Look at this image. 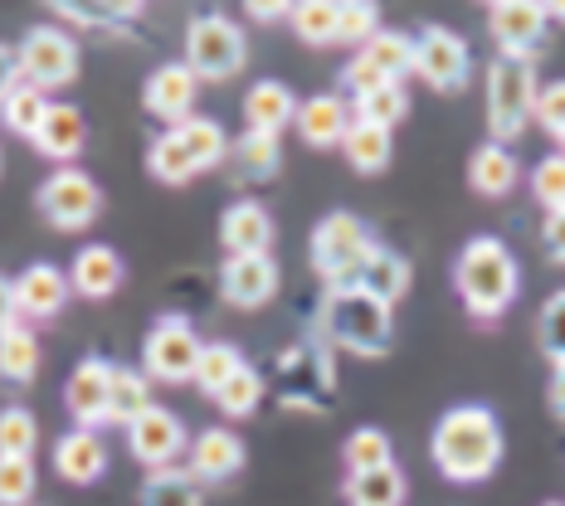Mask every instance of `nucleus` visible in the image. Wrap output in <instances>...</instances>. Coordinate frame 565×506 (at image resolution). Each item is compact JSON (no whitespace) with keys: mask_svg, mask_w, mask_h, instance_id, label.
Masks as SVG:
<instances>
[{"mask_svg":"<svg viewBox=\"0 0 565 506\" xmlns=\"http://www.w3.org/2000/svg\"><path fill=\"white\" fill-rule=\"evenodd\" d=\"M34 209H40V219L54 234H84L103 215V185L84 166H58L40 181Z\"/></svg>","mask_w":565,"mask_h":506,"instance_id":"nucleus-8","label":"nucleus"},{"mask_svg":"<svg viewBox=\"0 0 565 506\" xmlns=\"http://www.w3.org/2000/svg\"><path fill=\"white\" fill-rule=\"evenodd\" d=\"M415 74L434 93H463L473 78V50L449 25H419L415 30Z\"/></svg>","mask_w":565,"mask_h":506,"instance_id":"nucleus-12","label":"nucleus"},{"mask_svg":"<svg viewBox=\"0 0 565 506\" xmlns=\"http://www.w3.org/2000/svg\"><path fill=\"white\" fill-rule=\"evenodd\" d=\"M546 30H551V20L536 0H498V6L488 10V34L502 50L498 58H522V64H532Z\"/></svg>","mask_w":565,"mask_h":506,"instance_id":"nucleus-14","label":"nucleus"},{"mask_svg":"<svg viewBox=\"0 0 565 506\" xmlns=\"http://www.w3.org/2000/svg\"><path fill=\"white\" fill-rule=\"evenodd\" d=\"M0 166H6V161H0Z\"/></svg>","mask_w":565,"mask_h":506,"instance_id":"nucleus-57","label":"nucleus"},{"mask_svg":"<svg viewBox=\"0 0 565 506\" xmlns=\"http://www.w3.org/2000/svg\"><path fill=\"white\" fill-rule=\"evenodd\" d=\"M40 449V419L25 405L0 409V457H34Z\"/></svg>","mask_w":565,"mask_h":506,"instance_id":"nucleus-43","label":"nucleus"},{"mask_svg":"<svg viewBox=\"0 0 565 506\" xmlns=\"http://www.w3.org/2000/svg\"><path fill=\"white\" fill-rule=\"evenodd\" d=\"M147 171H151V181L175 185V191H181V185H191L195 175H200V166L191 161V151L181 147V137H175L171 127L151 137V147H147Z\"/></svg>","mask_w":565,"mask_h":506,"instance_id":"nucleus-34","label":"nucleus"},{"mask_svg":"<svg viewBox=\"0 0 565 506\" xmlns=\"http://www.w3.org/2000/svg\"><path fill=\"white\" fill-rule=\"evenodd\" d=\"M278 225L258 200H234V205L220 215V244H225L230 258L239 254H274Z\"/></svg>","mask_w":565,"mask_h":506,"instance_id":"nucleus-22","label":"nucleus"},{"mask_svg":"<svg viewBox=\"0 0 565 506\" xmlns=\"http://www.w3.org/2000/svg\"><path fill=\"white\" fill-rule=\"evenodd\" d=\"M546 506H565V502H546Z\"/></svg>","mask_w":565,"mask_h":506,"instance_id":"nucleus-55","label":"nucleus"},{"mask_svg":"<svg viewBox=\"0 0 565 506\" xmlns=\"http://www.w3.org/2000/svg\"><path fill=\"white\" fill-rule=\"evenodd\" d=\"M541 249H546V258L556 268H565V209L541 219Z\"/></svg>","mask_w":565,"mask_h":506,"instance_id":"nucleus-49","label":"nucleus"},{"mask_svg":"<svg viewBox=\"0 0 565 506\" xmlns=\"http://www.w3.org/2000/svg\"><path fill=\"white\" fill-rule=\"evenodd\" d=\"M157 405L151 399V380L141 375L137 366H113V390H108V423H132L137 415H147V409Z\"/></svg>","mask_w":565,"mask_h":506,"instance_id":"nucleus-36","label":"nucleus"},{"mask_svg":"<svg viewBox=\"0 0 565 506\" xmlns=\"http://www.w3.org/2000/svg\"><path fill=\"white\" fill-rule=\"evenodd\" d=\"M20 84V64H15V50L10 44H0V103L10 98V88Z\"/></svg>","mask_w":565,"mask_h":506,"instance_id":"nucleus-51","label":"nucleus"},{"mask_svg":"<svg viewBox=\"0 0 565 506\" xmlns=\"http://www.w3.org/2000/svg\"><path fill=\"white\" fill-rule=\"evenodd\" d=\"M361 288L366 292H375L381 302H405V292H409V282H415V268H409V258L405 254H395L391 244H381L375 239V249H371V258H366V268H361Z\"/></svg>","mask_w":565,"mask_h":506,"instance_id":"nucleus-28","label":"nucleus"},{"mask_svg":"<svg viewBox=\"0 0 565 506\" xmlns=\"http://www.w3.org/2000/svg\"><path fill=\"white\" fill-rule=\"evenodd\" d=\"M137 506H205V487L191 477V467H157L141 482Z\"/></svg>","mask_w":565,"mask_h":506,"instance_id":"nucleus-33","label":"nucleus"},{"mask_svg":"<svg viewBox=\"0 0 565 506\" xmlns=\"http://www.w3.org/2000/svg\"><path fill=\"white\" fill-rule=\"evenodd\" d=\"M171 132L181 137V147H185V151H191V161L200 166V175L225 166V157H230V132L215 122V117L191 112V117H185V122H175Z\"/></svg>","mask_w":565,"mask_h":506,"instance_id":"nucleus-30","label":"nucleus"},{"mask_svg":"<svg viewBox=\"0 0 565 506\" xmlns=\"http://www.w3.org/2000/svg\"><path fill=\"white\" fill-rule=\"evenodd\" d=\"M541 10H546V20H551V25H565V0H546V6H541Z\"/></svg>","mask_w":565,"mask_h":506,"instance_id":"nucleus-54","label":"nucleus"},{"mask_svg":"<svg viewBox=\"0 0 565 506\" xmlns=\"http://www.w3.org/2000/svg\"><path fill=\"white\" fill-rule=\"evenodd\" d=\"M341 463H347V473H375V467H391L395 463L391 433H385L381 423H361V429H351L347 443H341Z\"/></svg>","mask_w":565,"mask_h":506,"instance_id":"nucleus-35","label":"nucleus"},{"mask_svg":"<svg viewBox=\"0 0 565 506\" xmlns=\"http://www.w3.org/2000/svg\"><path fill=\"white\" fill-rule=\"evenodd\" d=\"M341 497H347V506H405L409 482L399 473V463L375 467V473H347Z\"/></svg>","mask_w":565,"mask_h":506,"instance_id":"nucleus-31","label":"nucleus"},{"mask_svg":"<svg viewBox=\"0 0 565 506\" xmlns=\"http://www.w3.org/2000/svg\"><path fill=\"white\" fill-rule=\"evenodd\" d=\"M375 249V234L361 215H351V209H332V215L317 219L312 229V273L327 282V288H341V282H356L361 268H366V258Z\"/></svg>","mask_w":565,"mask_h":506,"instance_id":"nucleus-6","label":"nucleus"},{"mask_svg":"<svg viewBox=\"0 0 565 506\" xmlns=\"http://www.w3.org/2000/svg\"><path fill=\"white\" fill-rule=\"evenodd\" d=\"M288 25H292V34H298L302 44H312V50L337 44V6L332 0H302V6H292Z\"/></svg>","mask_w":565,"mask_h":506,"instance_id":"nucleus-42","label":"nucleus"},{"mask_svg":"<svg viewBox=\"0 0 565 506\" xmlns=\"http://www.w3.org/2000/svg\"><path fill=\"white\" fill-rule=\"evenodd\" d=\"M536 68L522 58H492L482 74V108H488V141L512 147L516 137L532 127L536 112Z\"/></svg>","mask_w":565,"mask_h":506,"instance_id":"nucleus-4","label":"nucleus"},{"mask_svg":"<svg viewBox=\"0 0 565 506\" xmlns=\"http://www.w3.org/2000/svg\"><path fill=\"white\" fill-rule=\"evenodd\" d=\"M122 282H127V263L113 244H84L74 254V263H68V288L84 302H108Z\"/></svg>","mask_w":565,"mask_h":506,"instance_id":"nucleus-20","label":"nucleus"},{"mask_svg":"<svg viewBox=\"0 0 565 506\" xmlns=\"http://www.w3.org/2000/svg\"><path fill=\"white\" fill-rule=\"evenodd\" d=\"M244 15H249L254 25H282V20L292 15V6H288V0H249V6H244Z\"/></svg>","mask_w":565,"mask_h":506,"instance_id":"nucleus-50","label":"nucleus"},{"mask_svg":"<svg viewBox=\"0 0 565 506\" xmlns=\"http://www.w3.org/2000/svg\"><path fill=\"white\" fill-rule=\"evenodd\" d=\"M532 200L546 209V215L565 209V151H551V157L536 161V171H532Z\"/></svg>","mask_w":565,"mask_h":506,"instance_id":"nucleus-46","label":"nucleus"},{"mask_svg":"<svg viewBox=\"0 0 565 506\" xmlns=\"http://www.w3.org/2000/svg\"><path fill=\"white\" fill-rule=\"evenodd\" d=\"M40 473H34V457H0V506H30Z\"/></svg>","mask_w":565,"mask_h":506,"instance_id":"nucleus-47","label":"nucleus"},{"mask_svg":"<svg viewBox=\"0 0 565 506\" xmlns=\"http://www.w3.org/2000/svg\"><path fill=\"white\" fill-rule=\"evenodd\" d=\"M292 127H298L302 147L332 151V147H341V137H347V127H351V103L341 98V93H312V98L298 103Z\"/></svg>","mask_w":565,"mask_h":506,"instance_id":"nucleus-23","label":"nucleus"},{"mask_svg":"<svg viewBox=\"0 0 565 506\" xmlns=\"http://www.w3.org/2000/svg\"><path fill=\"white\" fill-rule=\"evenodd\" d=\"M522 181V161H516L512 147H498V141H482V147L468 157V191L478 200H508Z\"/></svg>","mask_w":565,"mask_h":506,"instance_id":"nucleus-26","label":"nucleus"},{"mask_svg":"<svg viewBox=\"0 0 565 506\" xmlns=\"http://www.w3.org/2000/svg\"><path fill=\"white\" fill-rule=\"evenodd\" d=\"M15 322H20V312H15V288H10V278L0 273V332H10Z\"/></svg>","mask_w":565,"mask_h":506,"instance_id":"nucleus-53","label":"nucleus"},{"mask_svg":"<svg viewBox=\"0 0 565 506\" xmlns=\"http://www.w3.org/2000/svg\"><path fill=\"white\" fill-rule=\"evenodd\" d=\"M536 346H541V356H546L551 366L565 360V288L551 292V298L541 302V312H536Z\"/></svg>","mask_w":565,"mask_h":506,"instance_id":"nucleus-45","label":"nucleus"},{"mask_svg":"<svg viewBox=\"0 0 565 506\" xmlns=\"http://www.w3.org/2000/svg\"><path fill=\"white\" fill-rule=\"evenodd\" d=\"M191 449V429H185V419L175 415L167 405H151L147 415H137L127 423V453L137 457L141 467H175V457Z\"/></svg>","mask_w":565,"mask_h":506,"instance_id":"nucleus-13","label":"nucleus"},{"mask_svg":"<svg viewBox=\"0 0 565 506\" xmlns=\"http://www.w3.org/2000/svg\"><path fill=\"white\" fill-rule=\"evenodd\" d=\"M454 288H458L463 312L478 326H498L516 302V292H522V263H516V254L502 239L478 234L454 258Z\"/></svg>","mask_w":565,"mask_h":506,"instance_id":"nucleus-2","label":"nucleus"},{"mask_svg":"<svg viewBox=\"0 0 565 506\" xmlns=\"http://www.w3.org/2000/svg\"><path fill=\"white\" fill-rule=\"evenodd\" d=\"M185 68L200 84H230L249 68V34L220 10H200L185 25Z\"/></svg>","mask_w":565,"mask_h":506,"instance_id":"nucleus-5","label":"nucleus"},{"mask_svg":"<svg viewBox=\"0 0 565 506\" xmlns=\"http://www.w3.org/2000/svg\"><path fill=\"white\" fill-rule=\"evenodd\" d=\"M264 395H268L264 375H258V370L249 366V360H244V366L234 370L225 385H220V395L210 399V405H215L225 419H249V415H258V405H264Z\"/></svg>","mask_w":565,"mask_h":506,"instance_id":"nucleus-38","label":"nucleus"},{"mask_svg":"<svg viewBox=\"0 0 565 506\" xmlns=\"http://www.w3.org/2000/svg\"><path fill=\"white\" fill-rule=\"evenodd\" d=\"M54 473L64 482H74V487H93V482L108 473V443L93 429H68L54 443Z\"/></svg>","mask_w":565,"mask_h":506,"instance_id":"nucleus-25","label":"nucleus"},{"mask_svg":"<svg viewBox=\"0 0 565 506\" xmlns=\"http://www.w3.org/2000/svg\"><path fill=\"white\" fill-rule=\"evenodd\" d=\"M195 98H200V78L185 68V58H171V64H157L141 84V108H147L157 122H185L195 112Z\"/></svg>","mask_w":565,"mask_h":506,"instance_id":"nucleus-18","label":"nucleus"},{"mask_svg":"<svg viewBox=\"0 0 565 506\" xmlns=\"http://www.w3.org/2000/svg\"><path fill=\"white\" fill-rule=\"evenodd\" d=\"M225 171L234 175L239 185H268L274 175L282 171V147L278 137H264V132H244L230 141V157H225Z\"/></svg>","mask_w":565,"mask_h":506,"instance_id":"nucleus-27","label":"nucleus"},{"mask_svg":"<svg viewBox=\"0 0 565 506\" xmlns=\"http://www.w3.org/2000/svg\"><path fill=\"white\" fill-rule=\"evenodd\" d=\"M244 463H249V449H244V439L230 429V423H210V429L191 433L185 467H191V477L200 482V487H215V482L239 477Z\"/></svg>","mask_w":565,"mask_h":506,"instance_id":"nucleus-16","label":"nucleus"},{"mask_svg":"<svg viewBox=\"0 0 565 506\" xmlns=\"http://www.w3.org/2000/svg\"><path fill=\"white\" fill-rule=\"evenodd\" d=\"M405 112H409L405 84H381V88H366L351 98V117H356V122L385 127V132H395V122H405Z\"/></svg>","mask_w":565,"mask_h":506,"instance_id":"nucleus-39","label":"nucleus"},{"mask_svg":"<svg viewBox=\"0 0 565 506\" xmlns=\"http://www.w3.org/2000/svg\"><path fill=\"white\" fill-rule=\"evenodd\" d=\"M278 288H282V273L274 254H239V258H225V268H220V298L239 312L268 308L278 298Z\"/></svg>","mask_w":565,"mask_h":506,"instance_id":"nucleus-15","label":"nucleus"},{"mask_svg":"<svg viewBox=\"0 0 565 506\" xmlns=\"http://www.w3.org/2000/svg\"><path fill=\"white\" fill-rule=\"evenodd\" d=\"M409 74H415V34L381 25L375 40H366L341 64V88L356 98V93L381 88V84H405Z\"/></svg>","mask_w":565,"mask_h":506,"instance_id":"nucleus-10","label":"nucleus"},{"mask_svg":"<svg viewBox=\"0 0 565 506\" xmlns=\"http://www.w3.org/2000/svg\"><path fill=\"white\" fill-rule=\"evenodd\" d=\"M381 34V6H371V0H341L337 6V44H347L351 54L361 50L366 40Z\"/></svg>","mask_w":565,"mask_h":506,"instance_id":"nucleus-44","label":"nucleus"},{"mask_svg":"<svg viewBox=\"0 0 565 506\" xmlns=\"http://www.w3.org/2000/svg\"><path fill=\"white\" fill-rule=\"evenodd\" d=\"M561 151H565V132H561Z\"/></svg>","mask_w":565,"mask_h":506,"instance_id":"nucleus-56","label":"nucleus"},{"mask_svg":"<svg viewBox=\"0 0 565 506\" xmlns=\"http://www.w3.org/2000/svg\"><path fill=\"white\" fill-rule=\"evenodd\" d=\"M322 336L327 346L351 351L361 360H385L395 346V308L366 292L361 282L327 288L322 298Z\"/></svg>","mask_w":565,"mask_h":506,"instance_id":"nucleus-3","label":"nucleus"},{"mask_svg":"<svg viewBox=\"0 0 565 506\" xmlns=\"http://www.w3.org/2000/svg\"><path fill=\"white\" fill-rule=\"evenodd\" d=\"M50 103H54L50 93H40L30 84H15V88H10V98L0 103V127H6L10 137H20V141H34L44 112H50Z\"/></svg>","mask_w":565,"mask_h":506,"instance_id":"nucleus-37","label":"nucleus"},{"mask_svg":"<svg viewBox=\"0 0 565 506\" xmlns=\"http://www.w3.org/2000/svg\"><path fill=\"white\" fill-rule=\"evenodd\" d=\"M108 390H113V360L88 356L68 370L64 380V409L74 419V429H93L98 433L108 423Z\"/></svg>","mask_w":565,"mask_h":506,"instance_id":"nucleus-17","label":"nucleus"},{"mask_svg":"<svg viewBox=\"0 0 565 506\" xmlns=\"http://www.w3.org/2000/svg\"><path fill=\"white\" fill-rule=\"evenodd\" d=\"M341 157L351 161V171H356V175H381L385 166H391V157H395V132H385V127H375V122H356V117H351L347 137H341Z\"/></svg>","mask_w":565,"mask_h":506,"instance_id":"nucleus-29","label":"nucleus"},{"mask_svg":"<svg viewBox=\"0 0 565 506\" xmlns=\"http://www.w3.org/2000/svg\"><path fill=\"white\" fill-rule=\"evenodd\" d=\"M205 341L195 336V326L181 312H167L151 322L147 341H141V375L151 385H191L195 380V360Z\"/></svg>","mask_w":565,"mask_h":506,"instance_id":"nucleus-11","label":"nucleus"},{"mask_svg":"<svg viewBox=\"0 0 565 506\" xmlns=\"http://www.w3.org/2000/svg\"><path fill=\"white\" fill-rule=\"evenodd\" d=\"M502 453H508V433H502V419L492 415L488 405L444 409L429 433L434 467H439V477L454 482V487H478V482H488L502 467Z\"/></svg>","mask_w":565,"mask_h":506,"instance_id":"nucleus-1","label":"nucleus"},{"mask_svg":"<svg viewBox=\"0 0 565 506\" xmlns=\"http://www.w3.org/2000/svg\"><path fill=\"white\" fill-rule=\"evenodd\" d=\"M30 147L40 151L44 161H54V171L74 166V161L84 157V147H88L84 112H78L74 103H50V112H44V122H40V132H34Z\"/></svg>","mask_w":565,"mask_h":506,"instance_id":"nucleus-21","label":"nucleus"},{"mask_svg":"<svg viewBox=\"0 0 565 506\" xmlns=\"http://www.w3.org/2000/svg\"><path fill=\"white\" fill-rule=\"evenodd\" d=\"M10 288H15L20 322H54V316L68 308V298H74L68 273L58 263H30L25 273L10 278Z\"/></svg>","mask_w":565,"mask_h":506,"instance_id":"nucleus-19","label":"nucleus"},{"mask_svg":"<svg viewBox=\"0 0 565 506\" xmlns=\"http://www.w3.org/2000/svg\"><path fill=\"white\" fill-rule=\"evenodd\" d=\"M40 336L30 322H15L10 332H0V380L6 385H30L40 375Z\"/></svg>","mask_w":565,"mask_h":506,"instance_id":"nucleus-32","label":"nucleus"},{"mask_svg":"<svg viewBox=\"0 0 565 506\" xmlns=\"http://www.w3.org/2000/svg\"><path fill=\"white\" fill-rule=\"evenodd\" d=\"M137 0H117V6H54V25H78V30H122L132 25V20H141Z\"/></svg>","mask_w":565,"mask_h":506,"instance_id":"nucleus-40","label":"nucleus"},{"mask_svg":"<svg viewBox=\"0 0 565 506\" xmlns=\"http://www.w3.org/2000/svg\"><path fill=\"white\" fill-rule=\"evenodd\" d=\"M546 399H551V415L565 419V360L551 366V390H546Z\"/></svg>","mask_w":565,"mask_h":506,"instance_id":"nucleus-52","label":"nucleus"},{"mask_svg":"<svg viewBox=\"0 0 565 506\" xmlns=\"http://www.w3.org/2000/svg\"><path fill=\"white\" fill-rule=\"evenodd\" d=\"M239 366H244V356H239V346H234V341H205V346H200L195 380H191V385H195V390L205 395V399H215L220 385H225Z\"/></svg>","mask_w":565,"mask_h":506,"instance_id":"nucleus-41","label":"nucleus"},{"mask_svg":"<svg viewBox=\"0 0 565 506\" xmlns=\"http://www.w3.org/2000/svg\"><path fill=\"white\" fill-rule=\"evenodd\" d=\"M532 122H536L546 137H556V141H561V132H565V78H561V84H546V88L536 93V112H532Z\"/></svg>","mask_w":565,"mask_h":506,"instance_id":"nucleus-48","label":"nucleus"},{"mask_svg":"<svg viewBox=\"0 0 565 506\" xmlns=\"http://www.w3.org/2000/svg\"><path fill=\"white\" fill-rule=\"evenodd\" d=\"M298 117V98L288 84L278 78H258L244 93V132H264V137H282Z\"/></svg>","mask_w":565,"mask_h":506,"instance_id":"nucleus-24","label":"nucleus"},{"mask_svg":"<svg viewBox=\"0 0 565 506\" xmlns=\"http://www.w3.org/2000/svg\"><path fill=\"white\" fill-rule=\"evenodd\" d=\"M278 395L282 409H298V415H322L337 395V370L327 346L317 341H298L278 356Z\"/></svg>","mask_w":565,"mask_h":506,"instance_id":"nucleus-9","label":"nucleus"},{"mask_svg":"<svg viewBox=\"0 0 565 506\" xmlns=\"http://www.w3.org/2000/svg\"><path fill=\"white\" fill-rule=\"evenodd\" d=\"M15 64H20V84L40 88V93H58L78 78L84 68V50H78V34L64 25H30L25 40L15 44Z\"/></svg>","mask_w":565,"mask_h":506,"instance_id":"nucleus-7","label":"nucleus"}]
</instances>
